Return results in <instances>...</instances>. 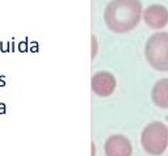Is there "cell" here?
Here are the masks:
<instances>
[{
  "instance_id": "7",
  "label": "cell",
  "mask_w": 168,
  "mask_h": 156,
  "mask_svg": "<svg viewBox=\"0 0 168 156\" xmlns=\"http://www.w3.org/2000/svg\"><path fill=\"white\" fill-rule=\"evenodd\" d=\"M151 98L160 109H168V78L158 80L151 91Z\"/></svg>"
},
{
  "instance_id": "5",
  "label": "cell",
  "mask_w": 168,
  "mask_h": 156,
  "mask_svg": "<svg viewBox=\"0 0 168 156\" xmlns=\"http://www.w3.org/2000/svg\"><path fill=\"white\" fill-rule=\"evenodd\" d=\"M106 156H131L133 147L130 141L123 135H112L104 144Z\"/></svg>"
},
{
  "instance_id": "3",
  "label": "cell",
  "mask_w": 168,
  "mask_h": 156,
  "mask_svg": "<svg viewBox=\"0 0 168 156\" xmlns=\"http://www.w3.org/2000/svg\"><path fill=\"white\" fill-rule=\"evenodd\" d=\"M141 144L151 156H160L168 147V127L163 122L149 123L142 131Z\"/></svg>"
},
{
  "instance_id": "4",
  "label": "cell",
  "mask_w": 168,
  "mask_h": 156,
  "mask_svg": "<svg viewBox=\"0 0 168 156\" xmlns=\"http://www.w3.org/2000/svg\"><path fill=\"white\" fill-rule=\"evenodd\" d=\"M117 81L116 78L108 71H100V72L95 74L92 76L91 87L95 95L100 96V97H108L114 92Z\"/></svg>"
},
{
  "instance_id": "6",
  "label": "cell",
  "mask_w": 168,
  "mask_h": 156,
  "mask_svg": "<svg viewBox=\"0 0 168 156\" xmlns=\"http://www.w3.org/2000/svg\"><path fill=\"white\" fill-rule=\"evenodd\" d=\"M145 22L153 29H162L168 24V9L160 4H153L143 12Z\"/></svg>"
},
{
  "instance_id": "8",
  "label": "cell",
  "mask_w": 168,
  "mask_h": 156,
  "mask_svg": "<svg viewBox=\"0 0 168 156\" xmlns=\"http://www.w3.org/2000/svg\"><path fill=\"white\" fill-rule=\"evenodd\" d=\"M92 41H93V54H92V57L95 58V55H96V38L92 37Z\"/></svg>"
},
{
  "instance_id": "1",
  "label": "cell",
  "mask_w": 168,
  "mask_h": 156,
  "mask_svg": "<svg viewBox=\"0 0 168 156\" xmlns=\"http://www.w3.org/2000/svg\"><path fill=\"white\" fill-rule=\"evenodd\" d=\"M142 3L139 0H112L104 11V21L114 33H127L139 24Z\"/></svg>"
},
{
  "instance_id": "2",
  "label": "cell",
  "mask_w": 168,
  "mask_h": 156,
  "mask_svg": "<svg viewBox=\"0 0 168 156\" xmlns=\"http://www.w3.org/2000/svg\"><path fill=\"white\" fill-rule=\"evenodd\" d=\"M145 55L149 65L156 71H168V33L158 32L146 42Z\"/></svg>"
}]
</instances>
